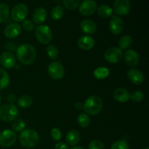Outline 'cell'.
<instances>
[{
  "mask_svg": "<svg viewBox=\"0 0 149 149\" xmlns=\"http://www.w3.org/2000/svg\"><path fill=\"white\" fill-rule=\"evenodd\" d=\"M113 10L118 15H126L130 11V2L129 0H115Z\"/></svg>",
  "mask_w": 149,
  "mask_h": 149,
  "instance_id": "11",
  "label": "cell"
},
{
  "mask_svg": "<svg viewBox=\"0 0 149 149\" xmlns=\"http://www.w3.org/2000/svg\"><path fill=\"white\" fill-rule=\"evenodd\" d=\"M33 104V99L29 95H23L20 97L17 100V105L20 108L27 109Z\"/></svg>",
  "mask_w": 149,
  "mask_h": 149,
  "instance_id": "24",
  "label": "cell"
},
{
  "mask_svg": "<svg viewBox=\"0 0 149 149\" xmlns=\"http://www.w3.org/2000/svg\"><path fill=\"white\" fill-rule=\"evenodd\" d=\"M88 149H106L104 144L99 140H93L90 143Z\"/></svg>",
  "mask_w": 149,
  "mask_h": 149,
  "instance_id": "35",
  "label": "cell"
},
{
  "mask_svg": "<svg viewBox=\"0 0 149 149\" xmlns=\"http://www.w3.org/2000/svg\"><path fill=\"white\" fill-rule=\"evenodd\" d=\"M145 149H149V148H148V147H147V148H146Z\"/></svg>",
  "mask_w": 149,
  "mask_h": 149,
  "instance_id": "44",
  "label": "cell"
},
{
  "mask_svg": "<svg viewBox=\"0 0 149 149\" xmlns=\"http://www.w3.org/2000/svg\"><path fill=\"white\" fill-rule=\"evenodd\" d=\"M47 17V10L43 7H39L33 11L32 15L33 21L37 24H41L46 20Z\"/></svg>",
  "mask_w": 149,
  "mask_h": 149,
  "instance_id": "20",
  "label": "cell"
},
{
  "mask_svg": "<svg viewBox=\"0 0 149 149\" xmlns=\"http://www.w3.org/2000/svg\"><path fill=\"white\" fill-rule=\"evenodd\" d=\"M124 60L126 64L129 66L135 67L139 63V55L134 49H128L124 55Z\"/></svg>",
  "mask_w": 149,
  "mask_h": 149,
  "instance_id": "15",
  "label": "cell"
},
{
  "mask_svg": "<svg viewBox=\"0 0 149 149\" xmlns=\"http://www.w3.org/2000/svg\"><path fill=\"white\" fill-rule=\"evenodd\" d=\"M79 47L84 50H90L94 47L95 39L90 35H84L81 36L77 42Z\"/></svg>",
  "mask_w": 149,
  "mask_h": 149,
  "instance_id": "17",
  "label": "cell"
},
{
  "mask_svg": "<svg viewBox=\"0 0 149 149\" xmlns=\"http://www.w3.org/2000/svg\"><path fill=\"white\" fill-rule=\"evenodd\" d=\"M51 17L55 20H58L63 17L64 15V9L62 6H56L51 11Z\"/></svg>",
  "mask_w": 149,
  "mask_h": 149,
  "instance_id": "27",
  "label": "cell"
},
{
  "mask_svg": "<svg viewBox=\"0 0 149 149\" xmlns=\"http://www.w3.org/2000/svg\"><path fill=\"white\" fill-rule=\"evenodd\" d=\"M47 72L49 77L55 80L61 79L65 74L63 66L58 61H54L48 65Z\"/></svg>",
  "mask_w": 149,
  "mask_h": 149,
  "instance_id": "9",
  "label": "cell"
},
{
  "mask_svg": "<svg viewBox=\"0 0 149 149\" xmlns=\"http://www.w3.org/2000/svg\"><path fill=\"white\" fill-rule=\"evenodd\" d=\"M0 63L4 68L10 69L16 65V59L10 52H4L0 56Z\"/></svg>",
  "mask_w": 149,
  "mask_h": 149,
  "instance_id": "12",
  "label": "cell"
},
{
  "mask_svg": "<svg viewBox=\"0 0 149 149\" xmlns=\"http://www.w3.org/2000/svg\"><path fill=\"white\" fill-rule=\"evenodd\" d=\"M97 10V4L94 0H84L80 4L79 11L82 15L89 16L94 14Z\"/></svg>",
  "mask_w": 149,
  "mask_h": 149,
  "instance_id": "10",
  "label": "cell"
},
{
  "mask_svg": "<svg viewBox=\"0 0 149 149\" xmlns=\"http://www.w3.org/2000/svg\"><path fill=\"white\" fill-rule=\"evenodd\" d=\"M113 12V11L111 7H109V5H106V4L100 5L97 10V15L100 17H103V18H107V17L112 16Z\"/></svg>",
  "mask_w": 149,
  "mask_h": 149,
  "instance_id": "22",
  "label": "cell"
},
{
  "mask_svg": "<svg viewBox=\"0 0 149 149\" xmlns=\"http://www.w3.org/2000/svg\"><path fill=\"white\" fill-rule=\"evenodd\" d=\"M6 48H7V49L8 50L7 52H13V51L15 50V45L12 43V42H8V43H7V45H6Z\"/></svg>",
  "mask_w": 149,
  "mask_h": 149,
  "instance_id": "39",
  "label": "cell"
},
{
  "mask_svg": "<svg viewBox=\"0 0 149 149\" xmlns=\"http://www.w3.org/2000/svg\"><path fill=\"white\" fill-rule=\"evenodd\" d=\"M51 137L55 141H61V137H62L61 131L58 128H53L51 130Z\"/></svg>",
  "mask_w": 149,
  "mask_h": 149,
  "instance_id": "37",
  "label": "cell"
},
{
  "mask_svg": "<svg viewBox=\"0 0 149 149\" xmlns=\"http://www.w3.org/2000/svg\"><path fill=\"white\" fill-rule=\"evenodd\" d=\"M29 13L28 7L24 4H17L13 8L11 17L15 22H21L26 19Z\"/></svg>",
  "mask_w": 149,
  "mask_h": 149,
  "instance_id": "7",
  "label": "cell"
},
{
  "mask_svg": "<svg viewBox=\"0 0 149 149\" xmlns=\"http://www.w3.org/2000/svg\"><path fill=\"white\" fill-rule=\"evenodd\" d=\"M109 29L111 32L114 35H118L123 31L124 22L119 16H113L109 22Z\"/></svg>",
  "mask_w": 149,
  "mask_h": 149,
  "instance_id": "13",
  "label": "cell"
},
{
  "mask_svg": "<svg viewBox=\"0 0 149 149\" xmlns=\"http://www.w3.org/2000/svg\"><path fill=\"white\" fill-rule=\"evenodd\" d=\"M10 84V77L5 70L0 68V90L7 87Z\"/></svg>",
  "mask_w": 149,
  "mask_h": 149,
  "instance_id": "25",
  "label": "cell"
},
{
  "mask_svg": "<svg viewBox=\"0 0 149 149\" xmlns=\"http://www.w3.org/2000/svg\"><path fill=\"white\" fill-rule=\"evenodd\" d=\"M47 54L48 57L52 60H56L58 57V49L54 45H49L47 47Z\"/></svg>",
  "mask_w": 149,
  "mask_h": 149,
  "instance_id": "30",
  "label": "cell"
},
{
  "mask_svg": "<svg viewBox=\"0 0 149 149\" xmlns=\"http://www.w3.org/2000/svg\"><path fill=\"white\" fill-rule=\"evenodd\" d=\"M21 33V26L18 23H11L4 29V36L8 39H14Z\"/></svg>",
  "mask_w": 149,
  "mask_h": 149,
  "instance_id": "16",
  "label": "cell"
},
{
  "mask_svg": "<svg viewBox=\"0 0 149 149\" xmlns=\"http://www.w3.org/2000/svg\"><path fill=\"white\" fill-rule=\"evenodd\" d=\"M7 100L9 101V103H14L16 100V96L14 94H10L7 97Z\"/></svg>",
  "mask_w": 149,
  "mask_h": 149,
  "instance_id": "40",
  "label": "cell"
},
{
  "mask_svg": "<svg viewBox=\"0 0 149 149\" xmlns=\"http://www.w3.org/2000/svg\"><path fill=\"white\" fill-rule=\"evenodd\" d=\"M71 149H84V148L81 146H73Z\"/></svg>",
  "mask_w": 149,
  "mask_h": 149,
  "instance_id": "42",
  "label": "cell"
},
{
  "mask_svg": "<svg viewBox=\"0 0 149 149\" xmlns=\"http://www.w3.org/2000/svg\"><path fill=\"white\" fill-rule=\"evenodd\" d=\"M132 43V39L130 35H125L122 36L119 41V46L121 49H128Z\"/></svg>",
  "mask_w": 149,
  "mask_h": 149,
  "instance_id": "26",
  "label": "cell"
},
{
  "mask_svg": "<svg viewBox=\"0 0 149 149\" xmlns=\"http://www.w3.org/2000/svg\"><path fill=\"white\" fill-rule=\"evenodd\" d=\"M110 71L106 67H99L97 68L93 72L95 78L97 79H103L109 77Z\"/></svg>",
  "mask_w": 149,
  "mask_h": 149,
  "instance_id": "23",
  "label": "cell"
},
{
  "mask_svg": "<svg viewBox=\"0 0 149 149\" xmlns=\"http://www.w3.org/2000/svg\"><path fill=\"white\" fill-rule=\"evenodd\" d=\"M1 95H0V104H1Z\"/></svg>",
  "mask_w": 149,
  "mask_h": 149,
  "instance_id": "43",
  "label": "cell"
},
{
  "mask_svg": "<svg viewBox=\"0 0 149 149\" xmlns=\"http://www.w3.org/2000/svg\"><path fill=\"white\" fill-rule=\"evenodd\" d=\"M113 96V98L119 103H125L130 100V94L126 89L120 87V88H117L114 90Z\"/></svg>",
  "mask_w": 149,
  "mask_h": 149,
  "instance_id": "19",
  "label": "cell"
},
{
  "mask_svg": "<svg viewBox=\"0 0 149 149\" xmlns=\"http://www.w3.org/2000/svg\"><path fill=\"white\" fill-rule=\"evenodd\" d=\"M105 59L111 63H118L123 58L122 50L119 47H111L107 49L104 54Z\"/></svg>",
  "mask_w": 149,
  "mask_h": 149,
  "instance_id": "8",
  "label": "cell"
},
{
  "mask_svg": "<svg viewBox=\"0 0 149 149\" xmlns=\"http://www.w3.org/2000/svg\"><path fill=\"white\" fill-rule=\"evenodd\" d=\"M80 29L86 34H93L97 31V25L93 20L86 19L80 23Z\"/></svg>",
  "mask_w": 149,
  "mask_h": 149,
  "instance_id": "18",
  "label": "cell"
},
{
  "mask_svg": "<svg viewBox=\"0 0 149 149\" xmlns=\"http://www.w3.org/2000/svg\"><path fill=\"white\" fill-rule=\"evenodd\" d=\"M19 140L23 146L29 148H33L39 144V135L33 130H24L20 134Z\"/></svg>",
  "mask_w": 149,
  "mask_h": 149,
  "instance_id": "2",
  "label": "cell"
},
{
  "mask_svg": "<svg viewBox=\"0 0 149 149\" xmlns=\"http://www.w3.org/2000/svg\"><path fill=\"white\" fill-rule=\"evenodd\" d=\"M13 129L15 132H22L26 127V123L22 119H15L13 122Z\"/></svg>",
  "mask_w": 149,
  "mask_h": 149,
  "instance_id": "31",
  "label": "cell"
},
{
  "mask_svg": "<svg viewBox=\"0 0 149 149\" xmlns=\"http://www.w3.org/2000/svg\"><path fill=\"white\" fill-rule=\"evenodd\" d=\"M18 113V109L13 103H5L0 107V119L5 122H13Z\"/></svg>",
  "mask_w": 149,
  "mask_h": 149,
  "instance_id": "4",
  "label": "cell"
},
{
  "mask_svg": "<svg viewBox=\"0 0 149 149\" xmlns=\"http://www.w3.org/2000/svg\"><path fill=\"white\" fill-rule=\"evenodd\" d=\"M55 149H69L68 148V146L66 143L63 142H59L58 143L55 144Z\"/></svg>",
  "mask_w": 149,
  "mask_h": 149,
  "instance_id": "38",
  "label": "cell"
},
{
  "mask_svg": "<svg viewBox=\"0 0 149 149\" xmlns=\"http://www.w3.org/2000/svg\"><path fill=\"white\" fill-rule=\"evenodd\" d=\"M17 140V135L15 131L4 130L0 132V146L2 147L12 146Z\"/></svg>",
  "mask_w": 149,
  "mask_h": 149,
  "instance_id": "6",
  "label": "cell"
},
{
  "mask_svg": "<svg viewBox=\"0 0 149 149\" xmlns=\"http://www.w3.org/2000/svg\"><path fill=\"white\" fill-rule=\"evenodd\" d=\"M103 106V100L100 97L97 95H92L85 100L83 104V109L87 114L94 116L101 111Z\"/></svg>",
  "mask_w": 149,
  "mask_h": 149,
  "instance_id": "3",
  "label": "cell"
},
{
  "mask_svg": "<svg viewBox=\"0 0 149 149\" xmlns=\"http://www.w3.org/2000/svg\"><path fill=\"white\" fill-rule=\"evenodd\" d=\"M22 27L26 31H32L34 29V25L31 20H24L22 23Z\"/></svg>",
  "mask_w": 149,
  "mask_h": 149,
  "instance_id": "36",
  "label": "cell"
},
{
  "mask_svg": "<svg viewBox=\"0 0 149 149\" xmlns=\"http://www.w3.org/2000/svg\"><path fill=\"white\" fill-rule=\"evenodd\" d=\"M75 109H77V110H81V109H83V104L81 103H80V102H77V103H75Z\"/></svg>",
  "mask_w": 149,
  "mask_h": 149,
  "instance_id": "41",
  "label": "cell"
},
{
  "mask_svg": "<svg viewBox=\"0 0 149 149\" xmlns=\"http://www.w3.org/2000/svg\"><path fill=\"white\" fill-rule=\"evenodd\" d=\"M77 122L79 126L86 128L90 125V118L86 113H81L78 115Z\"/></svg>",
  "mask_w": 149,
  "mask_h": 149,
  "instance_id": "28",
  "label": "cell"
},
{
  "mask_svg": "<svg viewBox=\"0 0 149 149\" xmlns=\"http://www.w3.org/2000/svg\"><path fill=\"white\" fill-rule=\"evenodd\" d=\"M144 95L141 91H135L130 95V99L135 103H139L143 100Z\"/></svg>",
  "mask_w": 149,
  "mask_h": 149,
  "instance_id": "34",
  "label": "cell"
},
{
  "mask_svg": "<svg viewBox=\"0 0 149 149\" xmlns=\"http://www.w3.org/2000/svg\"><path fill=\"white\" fill-rule=\"evenodd\" d=\"M10 15V9L5 4L0 3V23H4L7 20Z\"/></svg>",
  "mask_w": 149,
  "mask_h": 149,
  "instance_id": "29",
  "label": "cell"
},
{
  "mask_svg": "<svg viewBox=\"0 0 149 149\" xmlns=\"http://www.w3.org/2000/svg\"><path fill=\"white\" fill-rule=\"evenodd\" d=\"M65 141H66L67 145H69L71 146H75L80 141V135L78 131L75 130L69 131L66 134Z\"/></svg>",
  "mask_w": 149,
  "mask_h": 149,
  "instance_id": "21",
  "label": "cell"
},
{
  "mask_svg": "<svg viewBox=\"0 0 149 149\" xmlns=\"http://www.w3.org/2000/svg\"><path fill=\"white\" fill-rule=\"evenodd\" d=\"M127 74L128 79L130 80L131 82L136 84V85L142 84L145 80V77H144L143 74L137 68H130V69L128 70Z\"/></svg>",
  "mask_w": 149,
  "mask_h": 149,
  "instance_id": "14",
  "label": "cell"
},
{
  "mask_svg": "<svg viewBox=\"0 0 149 149\" xmlns=\"http://www.w3.org/2000/svg\"><path fill=\"white\" fill-rule=\"evenodd\" d=\"M111 149H130L127 143L124 140H119L112 144Z\"/></svg>",
  "mask_w": 149,
  "mask_h": 149,
  "instance_id": "33",
  "label": "cell"
},
{
  "mask_svg": "<svg viewBox=\"0 0 149 149\" xmlns=\"http://www.w3.org/2000/svg\"><path fill=\"white\" fill-rule=\"evenodd\" d=\"M81 0H63L64 6L68 10H74L79 7Z\"/></svg>",
  "mask_w": 149,
  "mask_h": 149,
  "instance_id": "32",
  "label": "cell"
},
{
  "mask_svg": "<svg viewBox=\"0 0 149 149\" xmlns=\"http://www.w3.org/2000/svg\"><path fill=\"white\" fill-rule=\"evenodd\" d=\"M16 55L19 61L23 65H31L35 61L36 52L35 48L30 44H23L16 49Z\"/></svg>",
  "mask_w": 149,
  "mask_h": 149,
  "instance_id": "1",
  "label": "cell"
},
{
  "mask_svg": "<svg viewBox=\"0 0 149 149\" xmlns=\"http://www.w3.org/2000/svg\"><path fill=\"white\" fill-rule=\"evenodd\" d=\"M35 35L37 40L42 45H47L52 39L50 28L46 25H40L35 29Z\"/></svg>",
  "mask_w": 149,
  "mask_h": 149,
  "instance_id": "5",
  "label": "cell"
}]
</instances>
